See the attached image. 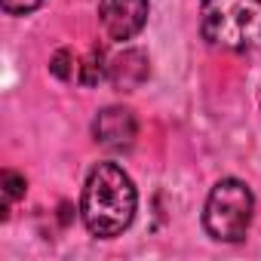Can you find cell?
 <instances>
[{"mask_svg": "<svg viewBox=\"0 0 261 261\" xmlns=\"http://www.w3.org/2000/svg\"><path fill=\"white\" fill-rule=\"evenodd\" d=\"M136 206L139 191L117 163H98L89 172L80 197V218L92 237L111 240L123 233L136 218Z\"/></svg>", "mask_w": 261, "mask_h": 261, "instance_id": "6da1fadb", "label": "cell"}, {"mask_svg": "<svg viewBox=\"0 0 261 261\" xmlns=\"http://www.w3.org/2000/svg\"><path fill=\"white\" fill-rule=\"evenodd\" d=\"M200 31L218 49H261V0H203Z\"/></svg>", "mask_w": 261, "mask_h": 261, "instance_id": "7a4b0ae2", "label": "cell"}, {"mask_svg": "<svg viewBox=\"0 0 261 261\" xmlns=\"http://www.w3.org/2000/svg\"><path fill=\"white\" fill-rule=\"evenodd\" d=\"M255 200L252 191L240 178H221L206 200L203 209V227L218 243H240L252 224Z\"/></svg>", "mask_w": 261, "mask_h": 261, "instance_id": "3957f363", "label": "cell"}, {"mask_svg": "<svg viewBox=\"0 0 261 261\" xmlns=\"http://www.w3.org/2000/svg\"><path fill=\"white\" fill-rule=\"evenodd\" d=\"M148 13H151L148 0H101L98 4V22L105 34L117 43L133 40L145 28Z\"/></svg>", "mask_w": 261, "mask_h": 261, "instance_id": "277c9868", "label": "cell"}, {"mask_svg": "<svg viewBox=\"0 0 261 261\" xmlns=\"http://www.w3.org/2000/svg\"><path fill=\"white\" fill-rule=\"evenodd\" d=\"M92 136L108 151H126V148H133V142L139 136L136 114L129 111V108H120V105H111V108L98 111V117L92 120Z\"/></svg>", "mask_w": 261, "mask_h": 261, "instance_id": "5b68a950", "label": "cell"}, {"mask_svg": "<svg viewBox=\"0 0 261 261\" xmlns=\"http://www.w3.org/2000/svg\"><path fill=\"white\" fill-rule=\"evenodd\" d=\"M108 77L114 86L120 89H133L139 86L145 77H148V59L139 53V49H126L123 56H117L111 65H108Z\"/></svg>", "mask_w": 261, "mask_h": 261, "instance_id": "8992f818", "label": "cell"}, {"mask_svg": "<svg viewBox=\"0 0 261 261\" xmlns=\"http://www.w3.org/2000/svg\"><path fill=\"white\" fill-rule=\"evenodd\" d=\"M0 191H4V218H7L10 206H13L16 200H22V197H25V191H28V181H25L19 172H13V169H4V175H0Z\"/></svg>", "mask_w": 261, "mask_h": 261, "instance_id": "52a82bcc", "label": "cell"}, {"mask_svg": "<svg viewBox=\"0 0 261 261\" xmlns=\"http://www.w3.org/2000/svg\"><path fill=\"white\" fill-rule=\"evenodd\" d=\"M105 77H108L105 53H101V49H92V53L83 59V65H80V83H83V86H95V83H101Z\"/></svg>", "mask_w": 261, "mask_h": 261, "instance_id": "ba28073f", "label": "cell"}, {"mask_svg": "<svg viewBox=\"0 0 261 261\" xmlns=\"http://www.w3.org/2000/svg\"><path fill=\"white\" fill-rule=\"evenodd\" d=\"M46 0H0V7H4L10 16H28L34 10H40Z\"/></svg>", "mask_w": 261, "mask_h": 261, "instance_id": "9c48e42d", "label": "cell"}, {"mask_svg": "<svg viewBox=\"0 0 261 261\" xmlns=\"http://www.w3.org/2000/svg\"><path fill=\"white\" fill-rule=\"evenodd\" d=\"M49 71H53L59 80H71V77H74V71H71V53H68V49H59V53L53 56V62H49Z\"/></svg>", "mask_w": 261, "mask_h": 261, "instance_id": "30bf717a", "label": "cell"}]
</instances>
